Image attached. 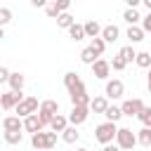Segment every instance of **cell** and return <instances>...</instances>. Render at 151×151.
Masks as SVG:
<instances>
[{"label":"cell","instance_id":"5b68a950","mask_svg":"<svg viewBox=\"0 0 151 151\" xmlns=\"http://www.w3.org/2000/svg\"><path fill=\"white\" fill-rule=\"evenodd\" d=\"M17 116L19 118H28V116H35L38 111H40V104H38V97H26L17 109Z\"/></svg>","mask_w":151,"mask_h":151},{"label":"cell","instance_id":"8992f818","mask_svg":"<svg viewBox=\"0 0 151 151\" xmlns=\"http://www.w3.org/2000/svg\"><path fill=\"white\" fill-rule=\"evenodd\" d=\"M123 94H125V85H123V80H118V78L106 80V87H104V97H106V99H120Z\"/></svg>","mask_w":151,"mask_h":151},{"label":"cell","instance_id":"7bdbcfd3","mask_svg":"<svg viewBox=\"0 0 151 151\" xmlns=\"http://www.w3.org/2000/svg\"><path fill=\"white\" fill-rule=\"evenodd\" d=\"M76 151H90V149H76Z\"/></svg>","mask_w":151,"mask_h":151},{"label":"cell","instance_id":"d6a6232c","mask_svg":"<svg viewBox=\"0 0 151 151\" xmlns=\"http://www.w3.org/2000/svg\"><path fill=\"white\" fill-rule=\"evenodd\" d=\"M125 66H127V61H125L120 54H116V57H113V61H111V68H113V71H123Z\"/></svg>","mask_w":151,"mask_h":151},{"label":"cell","instance_id":"f1b7e54d","mask_svg":"<svg viewBox=\"0 0 151 151\" xmlns=\"http://www.w3.org/2000/svg\"><path fill=\"white\" fill-rule=\"evenodd\" d=\"M90 47L97 52V57H101V54H104V50H106V40H104V38H94V40L90 42Z\"/></svg>","mask_w":151,"mask_h":151},{"label":"cell","instance_id":"7a4b0ae2","mask_svg":"<svg viewBox=\"0 0 151 151\" xmlns=\"http://www.w3.org/2000/svg\"><path fill=\"white\" fill-rule=\"evenodd\" d=\"M54 116H59V101H54V99H45V101H40L38 118L42 120V125H50V123L54 120Z\"/></svg>","mask_w":151,"mask_h":151},{"label":"cell","instance_id":"d6986e66","mask_svg":"<svg viewBox=\"0 0 151 151\" xmlns=\"http://www.w3.org/2000/svg\"><path fill=\"white\" fill-rule=\"evenodd\" d=\"M68 38L76 40V42L83 40V38H87V35H85V24H73V26L68 28Z\"/></svg>","mask_w":151,"mask_h":151},{"label":"cell","instance_id":"6da1fadb","mask_svg":"<svg viewBox=\"0 0 151 151\" xmlns=\"http://www.w3.org/2000/svg\"><path fill=\"white\" fill-rule=\"evenodd\" d=\"M118 130L120 127H116V123H101V125H97L94 127V139L99 142V144H104V146H109L116 137H118Z\"/></svg>","mask_w":151,"mask_h":151},{"label":"cell","instance_id":"60d3db41","mask_svg":"<svg viewBox=\"0 0 151 151\" xmlns=\"http://www.w3.org/2000/svg\"><path fill=\"white\" fill-rule=\"evenodd\" d=\"M101 151H120V149H118V146H113V144H109V146H104Z\"/></svg>","mask_w":151,"mask_h":151},{"label":"cell","instance_id":"ab89813d","mask_svg":"<svg viewBox=\"0 0 151 151\" xmlns=\"http://www.w3.org/2000/svg\"><path fill=\"white\" fill-rule=\"evenodd\" d=\"M31 5H33V7H47V2H45V0H33Z\"/></svg>","mask_w":151,"mask_h":151},{"label":"cell","instance_id":"ba28073f","mask_svg":"<svg viewBox=\"0 0 151 151\" xmlns=\"http://www.w3.org/2000/svg\"><path fill=\"white\" fill-rule=\"evenodd\" d=\"M120 109H123V116H130V118H132V116H139L146 106H144L142 99H125Z\"/></svg>","mask_w":151,"mask_h":151},{"label":"cell","instance_id":"ee69618b","mask_svg":"<svg viewBox=\"0 0 151 151\" xmlns=\"http://www.w3.org/2000/svg\"><path fill=\"white\" fill-rule=\"evenodd\" d=\"M149 78H151V68H149Z\"/></svg>","mask_w":151,"mask_h":151},{"label":"cell","instance_id":"484cf974","mask_svg":"<svg viewBox=\"0 0 151 151\" xmlns=\"http://www.w3.org/2000/svg\"><path fill=\"white\" fill-rule=\"evenodd\" d=\"M73 24H76V19H73V17L68 14V12L59 14V19H57V26H59V28H71Z\"/></svg>","mask_w":151,"mask_h":151},{"label":"cell","instance_id":"9a60e30c","mask_svg":"<svg viewBox=\"0 0 151 151\" xmlns=\"http://www.w3.org/2000/svg\"><path fill=\"white\" fill-rule=\"evenodd\" d=\"M24 83H26L24 73H19V71H17V73H12V76H9V90H12V92H21V90H24Z\"/></svg>","mask_w":151,"mask_h":151},{"label":"cell","instance_id":"b9f144b4","mask_svg":"<svg viewBox=\"0 0 151 151\" xmlns=\"http://www.w3.org/2000/svg\"><path fill=\"white\" fill-rule=\"evenodd\" d=\"M146 87H149V92H151V78H149V83H146Z\"/></svg>","mask_w":151,"mask_h":151},{"label":"cell","instance_id":"5bb4252c","mask_svg":"<svg viewBox=\"0 0 151 151\" xmlns=\"http://www.w3.org/2000/svg\"><path fill=\"white\" fill-rule=\"evenodd\" d=\"M118 35H120V28H118L116 24H109V26H104V31H101V38H104L106 42H116Z\"/></svg>","mask_w":151,"mask_h":151},{"label":"cell","instance_id":"7402d4cb","mask_svg":"<svg viewBox=\"0 0 151 151\" xmlns=\"http://www.w3.org/2000/svg\"><path fill=\"white\" fill-rule=\"evenodd\" d=\"M127 38H130V42H142L144 40V28L142 26H130L127 28Z\"/></svg>","mask_w":151,"mask_h":151},{"label":"cell","instance_id":"f6af8a7d","mask_svg":"<svg viewBox=\"0 0 151 151\" xmlns=\"http://www.w3.org/2000/svg\"><path fill=\"white\" fill-rule=\"evenodd\" d=\"M146 151H151V149H146Z\"/></svg>","mask_w":151,"mask_h":151},{"label":"cell","instance_id":"d590c367","mask_svg":"<svg viewBox=\"0 0 151 151\" xmlns=\"http://www.w3.org/2000/svg\"><path fill=\"white\" fill-rule=\"evenodd\" d=\"M9 76H12L9 68L7 66H0V83H9Z\"/></svg>","mask_w":151,"mask_h":151},{"label":"cell","instance_id":"d4e9b609","mask_svg":"<svg viewBox=\"0 0 151 151\" xmlns=\"http://www.w3.org/2000/svg\"><path fill=\"white\" fill-rule=\"evenodd\" d=\"M137 139H139V144L144 149H151V127H142L139 134H137Z\"/></svg>","mask_w":151,"mask_h":151},{"label":"cell","instance_id":"4fadbf2b","mask_svg":"<svg viewBox=\"0 0 151 151\" xmlns=\"http://www.w3.org/2000/svg\"><path fill=\"white\" fill-rule=\"evenodd\" d=\"M24 130H26V132H31V134H35V132H42V130H45V125H42V120H40V118H38V113H35V116L24 118Z\"/></svg>","mask_w":151,"mask_h":151},{"label":"cell","instance_id":"30bf717a","mask_svg":"<svg viewBox=\"0 0 151 151\" xmlns=\"http://www.w3.org/2000/svg\"><path fill=\"white\" fill-rule=\"evenodd\" d=\"M109 73H111V61H106V59H97L94 66H92V76L99 78V80H106Z\"/></svg>","mask_w":151,"mask_h":151},{"label":"cell","instance_id":"cb8c5ba5","mask_svg":"<svg viewBox=\"0 0 151 151\" xmlns=\"http://www.w3.org/2000/svg\"><path fill=\"white\" fill-rule=\"evenodd\" d=\"M104 116H106V120H109V123H118V120L123 118V109H120V106H109Z\"/></svg>","mask_w":151,"mask_h":151},{"label":"cell","instance_id":"836d02e7","mask_svg":"<svg viewBox=\"0 0 151 151\" xmlns=\"http://www.w3.org/2000/svg\"><path fill=\"white\" fill-rule=\"evenodd\" d=\"M9 19H12V12H9V7H0V24L5 26V24H9Z\"/></svg>","mask_w":151,"mask_h":151},{"label":"cell","instance_id":"4316f807","mask_svg":"<svg viewBox=\"0 0 151 151\" xmlns=\"http://www.w3.org/2000/svg\"><path fill=\"white\" fill-rule=\"evenodd\" d=\"M118 54H120L125 61H137V54H139V52H134V50H132V45H125V47H120V52H118Z\"/></svg>","mask_w":151,"mask_h":151},{"label":"cell","instance_id":"8d00e7d4","mask_svg":"<svg viewBox=\"0 0 151 151\" xmlns=\"http://www.w3.org/2000/svg\"><path fill=\"white\" fill-rule=\"evenodd\" d=\"M142 28H144V33H151V12L142 19Z\"/></svg>","mask_w":151,"mask_h":151},{"label":"cell","instance_id":"ffe728a7","mask_svg":"<svg viewBox=\"0 0 151 151\" xmlns=\"http://www.w3.org/2000/svg\"><path fill=\"white\" fill-rule=\"evenodd\" d=\"M50 127H52V132H64L68 127V118L59 113V116H54V120L50 123Z\"/></svg>","mask_w":151,"mask_h":151},{"label":"cell","instance_id":"83f0119b","mask_svg":"<svg viewBox=\"0 0 151 151\" xmlns=\"http://www.w3.org/2000/svg\"><path fill=\"white\" fill-rule=\"evenodd\" d=\"M137 66L139 68H151V52H139L137 54Z\"/></svg>","mask_w":151,"mask_h":151},{"label":"cell","instance_id":"f546056e","mask_svg":"<svg viewBox=\"0 0 151 151\" xmlns=\"http://www.w3.org/2000/svg\"><path fill=\"white\" fill-rule=\"evenodd\" d=\"M71 101H73V106H90L92 104V97L85 92V94H78V97H71Z\"/></svg>","mask_w":151,"mask_h":151},{"label":"cell","instance_id":"52a82bcc","mask_svg":"<svg viewBox=\"0 0 151 151\" xmlns=\"http://www.w3.org/2000/svg\"><path fill=\"white\" fill-rule=\"evenodd\" d=\"M24 99H26V97H24L21 92H12V90H9V92H5V94H0V104H2V109H5V111L17 109Z\"/></svg>","mask_w":151,"mask_h":151},{"label":"cell","instance_id":"e575fe53","mask_svg":"<svg viewBox=\"0 0 151 151\" xmlns=\"http://www.w3.org/2000/svg\"><path fill=\"white\" fill-rule=\"evenodd\" d=\"M45 12H47V17H52V19L57 17V19H59V9H57V2H50V5L45 7Z\"/></svg>","mask_w":151,"mask_h":151},{"label":"cell","instance_id":"8fae6325","mask_svg":"<svg viewBox=\"0 0 151 151\" xmlns=\"http://www.w3.org/2000/svg\"><path fill=\"white\" fill-rule=\"evenodd\" d=\"M31 144H33L35 151H50V137H47V132L42 130V132L31 134Z\"/></svg>","mask_w":151,"mask_h":151},{"label":"cell","instance_id":"2e32d148","mask_svg":"<svg viewBox=\"0 0 151 151\" xmlns=\"http://www.w3.org/2000/svg\"><path fill=\"white\" fill-rule=\"evenodd\" d=\"M61 139H64L66 144H76V142L80 139V132H78V127H76V125H68V127L61 132Z\"/></svg>","mask_w":151,"mask_h":151},{"label":"cell","instance_id":"1f68e13d","mask_svg":"<svg viewBox=\"0 0 151 151\" xmlns=\"http://www.w3.org/2000/svg\"><path fill=\"white\" fill-rule=\"evenodd\" d=\"M137 118L142 120V125H144V127H151V106H146V109H144Z\"/></svg>","mask_w":151,"mask_h":151},{"label":"cell","instance_id":"277c9868","mask_svg":"<svg viewBox=\"0 0 151 151\" xmlns=\"http://www.w3.org/2000/svg\"><path fill=\"white\" fill-rule=\"evenodd\" d=\"M137 142H139V139H137V134H134L130 127H120V130H118V137H116V146H118V149L130 151Z\"/></svg>","mask_w":151,"mask_h":151},{"label":"cell","instance_id":"44dd1931","mask_svg":"<svg viewBox=\"0 0 151 151\" xmlns=\"http://www.w3.org/2000/svg\"><path fill=\"white\" fill-rule=\"evenodd\" d=\"M123 19H125V21H127L130 26H137V24H139V21H142L144 17H142V14L137 12V9H125V12H123Z\"/></svg>","mask_w":151,"mask_h":151},{"label":"cell","instance_id":"ac0fdd59","mask_svg":"<svg viewBox=\"0 0 151 151\" xmlns=\"http://www.w3.org/2000/svg\"><path fill=\"white\" fill-rule=\"evenodd\" d=\"M111 104H109V99L106 97H94L92 99V104H90V109L94 111V113H106V109H109Z\"/></svg>","mask_w":151,"mask_h":151},{"label":"cell","instance_id":"e0dca14e","mask_svg":"<svg viewBox=\"0 0 151 151\" xmlns=\"http://www.w3.org/2000/svg\"><path fill=\"white\" fill-rule=\"evenodd\" d=\"M101 31H104V28H101L94 19L85 24V35H87V38H92V40H94V38H101Z\"/></svg>","mask_w":151,"mask_h":151},{"label":"cell","instance_id":"4dcf8cb0","mask_svg":"<svg viewBox=\"0 0 151 151\" xmlns=\"http://www.w3.org/2000/svg\"><path fill=\"white\" fill-rule=\"evenodd\" d=\"M2 137H5V142H7V144H21V139H24V134H21V132H5Z\"/></svg>","mask_w":151,"mask_h":151},{"label":"cell","instance_id":"f35d334b","mask_svg":"<svg viewBox=\"0 0 151 151\" xmlns=\"http://www.w3.org/2000/svg\"><path fill=\"white\" fill-rule=\"evenodd\" d=\"M47 137H50V149L57 144V132H47Z\"/></svg>","mask_w":151,"mask_h":151},{"label":"cell","instance_id":"3957f363","mask_svg":"<svg viewBox=\"0 0 151 151\" xmlns=\"http://www.w3.org/2000/svg\"><path fill=\"white\" fill-rule=\"evenodd\" d=\"M64 85H66V90H68V94H71V97L85 94V83H83V80H80V76H78V73H73V71H68V73L64 76Z\"/></svg>","mask_w":151,"mask_h":151},{"label":"cell","instance_id":"9c48e42d","mask_svg":"<svg viewBox=\"0 0 151 151\" xmlns=\"http://www.w3.org/2000/svg\"><path fill=\"white\" fill-rule=\"evenodd\" d=\"M87 116H90V106H73L71 113H68V123L78 127V125H83L87 120Z\"/></svg>","mask_w":151,"mask_h":151},{"label":"cell","instance_id":"74e56055","mask_svg":"<svg viewBox=\"0 0 151 151\" xmlns=\"http://www.w3.org/2000/svg\"><path fill=\"white\" fill-rule=\"evenodd\" d=\"M68 7H71V2H68V0H59V2H57V9H59V14H64Z\"/></svg>","mask_w":151,"mask_h":151},{"label":"cell","instance_id":"603a6c76","mask_svg":"<svg viewBox=\"0 0 151 151\" xmlns=\"http://www.w3.org/2000/svg\"><path fill=\"white\" fill-rule=\"evenodd\" d=\"M99 57H97V52L92 50V47H85L83 52H80V61L83 64H90V66H94V61H97Z\"/></svg>","mask_w":151,"mask_h":151},{"label":"cell","instance_id":"7c38bea8","mask_svg":"<svg viewBox=\"0 0 151 151\" xmlns=\"http://www.w3.org/2000/svg\"><path fill=\"white\" fill-rule=\"evenodd\" d=\"M2 130L5 132H21L24 130V123L19 116H5L2 118Z\"/></svg>","mask_w":151,"mask_h":151}]
</instances>
